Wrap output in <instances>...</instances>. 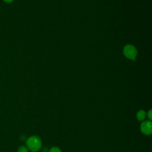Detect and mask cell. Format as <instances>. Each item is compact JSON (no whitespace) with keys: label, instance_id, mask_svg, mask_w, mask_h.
<instances>
[{"label":"cell","instance_id":"5b68a950","mask_svg":"<svg viewBox=\"0 0 152 152\" xmlns=\"http://www.w3.org/2000/svg\"><path fill=\"white\" fill-rule=\"evenodd\" d=\"M49 152H61V150L58 147H52L50 148Z\"/></svg>","mask_w":152,"mask_h":152},{"label":"cell","instance_id":"6da1fadb","mask_svg":"<svg viewBox=\"0 0 152 152\" xmlns=\"http://www.w3.org/2000/svg\"><path fill=\"white\" fill-rule=\"evenodd\" d=\"M26 145L27 148H28L31 151L36 152L42 147V141L39 137L33 135L27 140Z\"/></svg>","mask_w":152,"mask_h":152},{"label":"cell","instance_id":"3957f363","mask_svg":"<svg viewBox=\"0 0 152 152\" xmlns=\"http://www.w3.org/2000/svg\"><path fill=\"white\" fill-rule=\"evenodd\" d=\"M140 130L142 134L146 135H150L152 133V127L151 121H145L141 124Z\"/></svg>","mask_w":152,"mask_h":152},{"label":"cell","instance_id":"ba28073f","mask_svg":"<svg viewBox=\"0 0 152 152\" xmlns=\"http://www.w3.org/2000/svg\"><path fill=\"white\" fill-rule=\"evenodd\" d=\"M5 2H7V3H10V2H12L14 0H4Z\"/></svg>","mask_w":152,"mask_h":152},{"label":"cell","instance_id":"52a82bcc","mask_svg":"<svg viewBox=\"0 0 152 152\" xmlns=\"http://www.w3.org/2000/svg\"><path fill=\"white\" fill-rule=\"evenodd\" d=\"M148 118L150 120H151L152 118V112H151V109H150L148 112V114H147Z\"/></svg>","mask_w":152,"mask_h":152},{"label":"cell","instance_id":"7a4b0ae2","mask_svg":"<svg viewBox=\"0 0 152 152\" xmlns=\"http://www.w3.org/2000/svg\"><path fill=\"white\" fill-rule=\"evenodd\" d=\"M124 55L128 59H132V61L135 60V57L137 54L136 48L131 45H127L124 48Z\"/></svg>","mask_w":152,"mask_h":152},{"label":"cell","instance_id":"8992f818","mask_svg":"<svg viewBox=\"0 0 152 152\" xmlns=\"http://www.w3.org/2000/svg\"><path fill=\"white\" fill-rule=\"evenodd\" d=\"M18 152H28V148L25 146H21L18 150Z\"/></svg>","mask_w":152,"mask_h":152},{"label":"cell","instance_id":"277c9868","mask_svg":"<svg viewBox=\"0 0 152 152\" xmlns=\"http://www.w3.org/2000/svg\"><path fill=\"white\" fill-rule=\"evenodd\" d=\"M136 116H137V119L139 121H142L145 119V118L146 117V113L144 110H140L137 113Z\"/></svg>","mask_w":152,"mask_h":152}]
</instances>
